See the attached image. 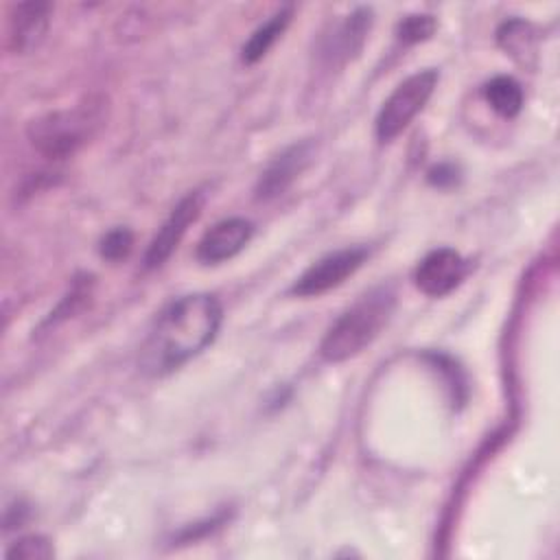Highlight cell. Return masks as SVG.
<instances>
[{"label": "cell", "mask_w": 560, "mask_h": 560, "mask_svg": "<svg viewBox=\"0 0 560 560\" xmlns=\"http://www.w3.org/2000/svg\"><path fill=\"white\" fill-rule=\"evenodd\" d=\"M221 304L208 293H190L171 302L153 322L140 365L151 376H162L199 354L217 337Z\"/></svg>", "instance_id": "cell-1"}, {"label": "cell", "mask_w": 560, "mask_h": 560, "mask_svg": "<svg viewBox=\"0 0 560 560\" xmlns=\"http://www.w3.org/2000/svg\"><path fill=\"white\" fill-rule=\"evenodd\" d=\"M396 304L392 287H374L361 295L339 319L328 328L322 339L319 352L330 363H341L363 352L387 326Z\"/></svg>", "instance_id": "cell-2"}, {"label": "cell", "mask_w": 560, "mask_h": 560, "mask_svg": "<svg viewBox=\"0 0 560 560\" xmlns=\"http://www.w3.org/2000/svg\"><path fill=\"white\" fill-rule=\"evenodd\" d=\"M103 120L101 103L88 101L72 109H57L35 118L26 133L31 144L50 160H63L77 153L98 129Z\"/></svg>", "instance_id": "cell-3"}, {"label": "cell", "mask_w": 560, "mask_h": 560, "mask_svg": "<svg viewBox=\"0 0 560 560\" xmlns=\"http://www.w3.org/2000/svg\"><path fill=\"white\" fill-rule=\"evenodd\" d=\"M435 85H438L435 70H420L407 77L402 83H398L376 116V138L381 142L394 140L427 105Z\"/></svg>", "instance_id": "cell-4"}, {"label": "cell", "mask_w": 560, "mask_h": 560, "mask_svg": "<svg viewBox=\"0 0 560 560\" xmlns=\"http://www.w3.org/2000/svg\"><path fill=\"white\" fill-rule=\"evenodd\" d=\"M368 258L365 247H346L322 256L313 262L291 287V293L298 298L322 295L335 287H339L348 276H352L363 260Z\"/></svg>", "instance_id": "cell-5"}, {"label": "cell", "mask_w": 560, "mask_h": 560, "mask_svg": "<svg viewBox=\"0 0 560 560\" xmlns=\"http://www.w3.org/2000/svg\"><path fill=\"white\" fill-rule=\"evenodd\" d=\"M466 273V260L451 247H440L429 252L416 267V287L431 298H442L451 293Z\"/></svg>", "instance_id": "cell-6"}, {"label": "cell", "mask_w": 560, "mask_h": 560, "mask_svg": "<svg viewBox=\"0 0 560 560\" xmlns=\"http://www.w3.org/2000/svg\"><path fill=\"white\" fill-rule=\"evenodd\" d=\"M201 212V195L190 192L186 195L168 214V219L162 223V228L155 232L153 241L149 243V249L144 254V267L153 269L160 267L177 247L182 236L186 234L188 225L199 217Z\"/></svg>", "instance_id": "cell-7"}, {"label": "cell", "mask_w": 560, "mask_h": 560, "mask_svg": "<svg viewBox=\"0 0 560 560\" xmlns=\"http://www.w3.org/2000/svg\"><path fill=\"white\" fill-rule=\"evenodd\" d=\"M254 225L247 219L230 217L214 223L197 245V258L203 265H217L236 256L252 238Z\"/></svg>", "instance_id": "cell-8"}, {"label": "cell", "mask_w": 560, "mask_h": 560, "mask_svg": "<svg viewBox=\"0 0 560 560\" xmlns=\"http://www.w3.org/2000/svg\"><path fill=\"white\" fill-rule=\"evenodd\" d=\"M313 155V144L311 142H300L291 144L284 149L278 158H273L267 168L262 171L258 184H256V197L258 199H271L278 197L289 188V184L306 168Z\"/></svg>", "instance_id": "cell-9"}, {"label": "cell", "mask_w": 560, "mask_h": 560, "mask_svg": "<svg viewBox=\"0 0 560 560\" xmlns=\"http://www.w3.org/2000/svg\"><path fill=\"white\" fill-rule=\"evenodd\" d=\"M50 4L46 2H20L9 13V48L18 55L31 52L39 46L48 28Z\"/></svg>", "instance_id": "cell-10"}, {"label": "cell", "mask_w": 560, "mask_h": 560, "mask_svg": "<svg viewBox=\"0 0 560 560\" xmlns=\"http://www.w3.org/2000/svg\"><path fill=\"white\" fill-rule=\"evenodd\" d=\"M370 11L359 9L332 33V37L326 42L324 55L328 61H348L352 55H357L365 42V35L370 31Z\"/></svg>", "instance_id": "cell-11"}, {"label": "cell", "mask_w": 560, "mask_h": 560, "mask_svg": "<svg viewBox=\"0 0 560 560\" xmlns=\"http://www.w3.org/2000/svg\"><path fill=\"white\" fill-rule=\"evenodd\" d=\"M289 20H291V7L273 13L262 26H258L243 46V61L254 63V61L262 59L267 55V50L273 46V42L282 35Z\"/></svg>", "instance_id": "cell-12"}, {"label": "cell", "mask_w": 560, "mask_h": 560, "mask_svg": "<svg viewBox=\"0 0 560 560\" xmlns=\"http://www.w3.org/2000/svg\"><path fill=\"white\" fill-rule=\"evenodd\" d=\"M483 96L490 103V107L505 118L516 116L523 107V90L518 81H514L512 77L490 79L483 88Z\"/></svg>", "instance_id": "cell-13"}, {"label": "cell", "mask_w": 560, "mask_h": 560, "mask_svg": "<svg viewBox=\"0 0 560 560\" xmlns=\"http://www.w3.org/2000/svg\"><path fill=\"white\" fill-rule=\"evenodd\" d=\"M52 556V547L44 536H24L20 540H15L9 549H7V558H20V560H46Z\"/></svg>", "instance_id": "cell-14"}, {"label": "cell", "mask_w": 560, "mask_h": 560, "mask_svg": "<svg viewBox=\"0 0 560 560\" xmlns=\"http://www.w3.org/2000/svg\"><path fill=\"white\" fill-rule=\"evenodd\" d=\"M433 31H435V20L431 15H407L398 24V37L407 44L422 42V39L431 37Z\"/></svg>", "instance_id": "cell-15"}, {"label": "cell", "mask_w": 560, "mask_h": 560, "mask_svg": "<svg viewBox=\"0 0 560 560\" xmlns=\"http://www.w3.org/2000/svg\"><path fill=\"white\" fill-rule=\"evenodd\" d=\"M131 249V232L125 228H116L105 234L101 241V256L107 260H120Z\"/></svg>", "instance_id": "cell-16"}]
</instances>
